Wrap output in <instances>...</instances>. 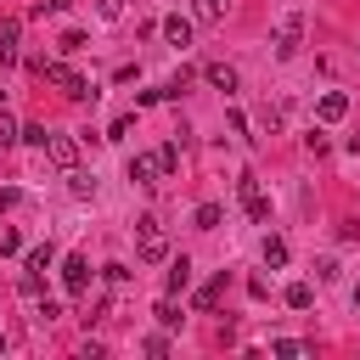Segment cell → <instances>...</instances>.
Instances as JSON below:
<instances>
[{
  "mask_svg": "<svg viewBox=\"0 0 360 360\" xmlns=\"http://www.w3.org/2000/svg\"><path fill=\"white\" fill-rule=\"evenodd\" d=\"M129 129H135V118H129V112H124V118H112V129H107V141H124V135H129Z\"/></svg>",
  "mask_w": 360,
  "mask_h": 360,
  "instance_id": "7402d4cb",
  "label": "cell"
},
{
  "mask_svg": "<svg viewBox=\"0 0 360 360\" xmlns=\"http://www.w3.org/2000/svg\"><path fill=\"white\" fill-rule=\"evenodd\" d=\"M0 349H6V332H0Z\"/></svg>",
  "mask_w": 360,
  "mask_h": 360,
  "instance_id": "f1b7e54d",
  "label": "cell"
},
{
  "mask_svg": "<svg viewBox=\"0 0 360 360\" xmlns=\"http://www.w3.org/2000/svg\"><path fill=\"white\" fill-rule=\"evenodd\" d=\"M68 6H73V0H39L34 11H68Z\"/></svg>",
  "mask_w": 360,
  "mask_h": 360,
  "instance_id": "4316f807",
  "label": "cell"
},
{
  "mask_svg": "<svg viewBox=\"0 0 360 360\" xmlns=\"http://www.w3.org/2000/svg\"><path fill=\"white\" fill-rule=\"evenodd\" d=\"M68 180H73V197H90V191H96V180L79 174V169H68Z\"/></svg>",
  "mask_w": 360,
  "mask_h": 360,
  "instance_id": "ffe728a7",
  "label": "cell"
},
{
  "mask_svg": "<svg viewBox=\"0 0 360 360\" xmlns=\"http://www.w3.org/2000/svg\"><path fill=\"white\" fill-rule=\"evenodd\" d=\"M22 141H28V146H45V141H51V129H45V124H28V129H22Z\"/></svg>",
  "mask_w": 360,
  "mask_h": 360,
  "instance_id": "603a6c76",
  "label": "cell"
},
{
  "mask_svg": "<svg viewBox=\"0 0 360 360\" xmlns=\"http://www.w3.org/2000/svg\"><path fill=\"white\" fill-rule=\"evenodd\" d=\"M158 321H163V326H180V309H174V298H158Z\"/></svg>",
  "mask_w": 360,
  "mask_h": 360,
  "instance_id": "44dd1931",
  "label": "cell"
},
{
  "mask_svg": "<svg viewBox=\"0 0 360 360\" xmlns=\"http://www.w3.org/2000/svg\"><path fill=\"white\" fill-rule=\"evenodd\" d=\"M264 264H276V270L287 264V242L281 236H264Z\"/></svg>",
  "mask_w": 360,
  "mask_h": 360,
  "instance_id": "9a60e30c",
  "label": "cell"
},
{
  "mask_svg": "<svg viewBox=\"0 0 360 360\" xmlns=\"http://www.w3.org/2000/svg\"><path fill=\"white\" fill-rule=\"evenodd\" d=\"M96 11H101V17L112 22V17H124V0H96Z\"/></svg>",
  "mask_w": 360,
  "mask_h": 360,
  "instance_id": "484cf974",
  "label": "cell"
},
{
  "mask_svg": "<svg viewBox=\"0 0 360 360\" xmlns=\"http://www.w3.org/2000/svg\"><path fill=\"white\" fill-rule=\"evenodd\" d=\"M309 298H315V292H309L304 281H292V287H287V304H292V309H309Z\"/></svg>",
  "mask_w": 360,
  "mask_h": 360,
  "instance_id": "ac0fdd59",
  "label": "cell"
},
{
  "mask_svg": "<svg viewBox=\"0 0 360 360\" xmlns=\"http://www.w3.org/2000/svg\"><path fill=\"white\" fill-rule=\"evenodd\" d=\"M39 79H45V84H56L68 101H90V96H96V90H90V79H79V73H73V68H62V62H39Z\"/></svg>",
  "mask_w": 360,
  "mask_h": 360,
  "instance_id": "6da1fadb",
  "label": "cell"
},
{
  "mask_svg": "<svg viewBox=\"0 0 360 360\" xmlns=\"http://www.w3.org/2000/svg\"><path fill=\"white\" fill-rule=\"evenodd\" d=\"M219 298H225V270H219V276H214V281H208V287H202V292H197V309H202V315H208V309H214V304H219Z\"/></svg>",
  "mask_w": 360,
  "mask_h": 360,
  "instance_id": "5bb4252c",
  "label": "cell"
},
{
  "mask_svg": "<svg viewBox=\"0 0 360 360\" xmlns=\"http://www.w3.org/2000/svg\"><path fill=\"white\" fill-rule=\"evenodd\" d=\"M231 0H197V22H219Z\"/></svg>",
  "mask_w": 360,
  "mask_h": 360,
  "instance_id": "2e32d148",
  "label": "cell"
},
{
  "mask_svg": "<svg viewBox=\"0 0 360 360\" xmlns=\"http://www.w3.org/2000/svg\"><path fill=\"white\" fill-rule=\"evenodd\" d=\"M62 51H68V56H73V51H84V34H79V28H68V34H62Z\"/></svg>",
  "mask_w": 360,
  "mask_h": 360,
  "instance_id": "cb8c5ba5",
  "label": "cell"
},
{
  "mask_svg": "<svg viewBox=\"0 0 360 360\" xmlns=\"http://www.w3.org/2000/svg\"><path fill=\"white\" fill-rule=\"evenodd\" d=\"M298 39H304V17H298V11H287V17H281V28H276V56H292V51H298Z\"/></svg>",
  "mask_w": 360,
  "mask_h": 360,
  "instance_id": "5b68a950",
  "label": "cell"
},
{
  "mask_svg": "<svg viewBox=\"0 0 360 360\" xmlns=\"http://www.w3.org/2000/svg\"><path fill=\"white\" fill-rule=\"evenodd\" d=\"M152 174H163L158 152H152V158H146V152H141V158H129V180H135V186H152Z\"/></svg>",
  "mask_w": 360,
  "mask_h": 360,
  "instance_id": "ba28073f",
  "label": "cell"
},
{
  "mask_svg": "<svg viewBox=\"0 0 360 360\" xmlns=\"http://www.w3.org/2000/svg\"><path fill=\"white\" fill-rule=\"evenodd\" d=\"M62 287H68V292H84V287H90V259H84V253H68V259H62Z\"/></svg>",
  "mask_w": 360,
  "mask_h": 360,
  "instance_id": "8992f818",
  "label": "cell"
},
{
  "mask_svg": "<svg viewBox=\"0 0 360 360\" xmlns=\"http://www.w3.org/2000/svg\"><path fill=\"white\" fill-rule=\"evenodd\" d=\"M11 141H22V129H17V124H11V112L0 107V146H11Z\"/></svg>",
  "mask_w": 360,
  "mask_h": 360,
  "instance_id": "d6986e66",
  "label": "cell"
},
{
  "mask_svg": "<svg viewBox=\"0 0 360 360\" xmlns=\"http://www.w3.org/2000/svg\"><path fill=\"white\" fill-rule=\"evenodd\" d=\"M186 281H191V259L180 253V259H169V276H163V287H169V292H180Z\"/></svg>",
  "mask_w": 360,
  "mask_h": 360,
  "instance_id": "4fadbf2b",
  "label": "cell"
},
{
  "mask_svg": "<svg viewBox=\"0 0 360 360\" xmlns=\"http://www.w3.org/2000/svg\"><path fill=\"white\" fill-rule=\"evenodd\" d=\"M45 152H51V163H56V169H73V163H79L73 135H51V141H45Z\"/></svg>",
  "mask_w": 360,
  "mask_h": 360,
  "instance_id": "52a82bcc",
  "label": "cell"
},
{
  "mask_svg": "<svg viewBox=\"0 0 360 360\" xmlns=\"http://www.w3.org/2000/svg\"><path fill=\"white\" fill-rule=\"evenodd\" d=\"M17 34H22V22L17 17H0V56L6 62H17Z\"/></svg>",
  "mask_w": 360,
  "mask_h": 360,
  "instance_id": "30bf717a",
  "label": "cell"
},
{
  "mask_svg": "<svg viewBox=\"0 0 360 360\" xmlns=\"http://www.w3.org/2000/svg\"><path fill=\"white\" fill-rule=\"evenodd\" d=\"M354 304H360V287H354Z\"/></svg>",
  "mask_w": 360,
  "mask_h": 360,
  "instance_id": "83f0119b",
  "label": "cell"
},
{
  "mask_svg": "<svg viewBox=\"0 0 360 360\" xmlns=\"http://www.w3.org/2000/svg\"><path fill=\"white\" fill-rule=\"evenodd\" d=\"M343 112H349V96H343V90H326V96H321V118H326V124H338Z\"/></svg>",
  "mask_w": 360,
  "mask_h": 360,
  "instance_id": "7c38bea8",
  "label": "cell"
},
{
  "mask_svg": "<svg viewBox=\"0 0 360 360\" xmlns=\"http://www.w3.org/2000/svg\"><path fill=\"white\" fill-rule=\"evenodd\" d=\"M17 202H22V191H17V186H0V214H6V208H17Z\"/></svg>",
  "mask_w": 360,
  "mask_h": 360,
  "instance_id": "d4e9b609",
  "label": "cell"
},
{
  "mask_svg": "<svg viewBox=\"0 0 360 360\" xmlns=\"http://www.w3.org/2000/svg\"><path fill=\"white\" fill-rule=\"evenodd\" d=\"M135 248H141V259H146V264H158V259H169V242H163V225H158L152 214H141V219H135Z\"/></svg>",
  "mask_w": 360,
  "mask_h": 360,
  "instance_id": "7a4b0ae2",
  "label": "cell"
},
{
  "mask_svg": "<svg viewBox=\"0 0 360 360\" xmlns=\"http://www.w3.org/2000/svg\"><path fill=\"white\" fill-rule=\"evenodd\" d=\"M214 225H219V202H202L197 208V231H214Z\"/></svg>",
  "mask_w": 360,
  "mask_h": 360,
  "instance_id": "e0dca14e",
  "label": "cell"
},
{
  "mask_svg": "<svg viewBox=\"0 0 360 360\" xmlns=\"http://www.w3.org/2000/svg\"><path fill=\"white\" fill-rule=\"evenodd\" d=\"M51 259H56V248H51V242H45V248H34V253H28V259H22V276H17V287H22V292H28V298H34V292H39V276H45V270H51Z\"/></svg>",
  "mask_w": 360,
  "mask_h": 360,
  "instance_id": "3957f363",
  "label": "cell"
},
{
  "mask_svg": "<svg viewBox=\"0 0 360 360\" xmlns=\"http://www.w3.org/2000/svg\"><path fill=\"white\" fill-rule=\"evenodd\" d=\"M202 79H208L214 90H236V68H225V62H208V68H202Z\"/></svg>",
  "mask_w": 360,
  "mask_h": 360,
  "instance_id": "8fae6325",
  "label": "cell"
},
{
  "mask_svg": "<svg viewBox=\"0 0 360 360\" xmlns=\"http://www.w3.org/2000/svg\"><path fill=\"white\" fill-rule=\"evenodd\" d=\"M163 39H169L174 51H186V45H191V22H186V17H163Z\"/></svg>",
  "mask_w": 360,
  "mask_h": 360,
  "instance_id": "9c48e42d",
  "label": "cell"
},
{
  "mask_svg": "<svg viewBox=\"0 0 360 360\" xmlns=\"http://www.w3.org/2000/svg\"><path fill=\"white\" fill-rule=\"evenodd\" d=\"M236 197H242L248 219H259V225L270 219V202H264V191H259V180H253V174H242V180H236Z\"/></svg>",
  "mask_w": 360,
  "mask_h": 360,
  "instance_id": "277c9868",
  "label": "cell"
}]
</instances>
